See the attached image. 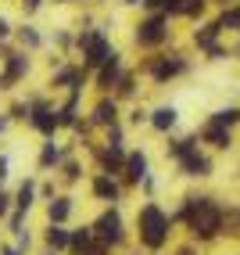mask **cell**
I'll list each match as a JSON object with an SVG mask.
<instances>
[{"label": "cell", "instance_id": "cell-1", "mask_svg": "<svg viewBox=\"0 0 240 255\" xmlns=\"http://www.w3.org/2000/svg\"><path fill=\"white\" fill-rule=\"evenodd\" d=\"M183 216H186V227H190V234L194 237H215L219 234V227H222V209L215 205L212 198H190L186 201V209H183Z\"/></svg>", "mask_w": 240, "mask_h": 255}, {"label": "cell", "instance_id": "cell-2", "mask_svg": "<svg viewBox=\"0 0 240 255\" xmlns=\"http://www.w3.org/2000/svg\"><path fill=\"white\" fill-rule=\"evenodd\" d=\"M136 227H140V241L147 248H161L168 241V227H172V219H168L158 205H144L140 209V219H136Z\"/></svg>", "mask_w": 240, "mask_h": 255}, {"label": "cell", "instance_id": "cell-3", "mask_svg": "<svg viewBox=\"0 0 240 255\" xmlns=\"http://www.w3.org/2000/svg\"><path fill=\"white\" fill-rule=\"evenodd\" d=\"M79 47H82V58H86L90 69H100V65L115 54L111 43H108V36H104V32H97V29L82 32V36H79Z\"/></svg>", "mask_w": 240, "mask_h": 255}, {"label": "cell", "instance_id": "cell-4", "mask_svg": "<svg viewBox=\"0 0 240 255\" xmlns=\"http://www.w3.org/2000/svg\"><path fill=\"white\" fill-rule=\"evenodd\" d=\"M168 36V14H151L136 25V43L140 47H158Z\"/></svg>", "mask_w": 240, "mask_h": 255}, {"label": "cell", "instance_id": "cell-5", "mask_svg": "<svg viewBox=\"0 0 240 255\" xmlns=\"http://www.w3.org/2000/svg\"><path fill=\"white\" fill-rule=\"evenodd\" d=\"M172 155L183 162V169L190 176H208V158L204 155H197V147H194V140H179V144H172Z\"/></svg>", "mask_w": 240, "mask_h": 255}, {"label": "cell", "instance_id": "cell-6", "mask_svg": "<svg viewBox=\"0 0 240 255\" xmlns=\"http://www.w3.org/2000/svg\"><path fill=\"white\" fill-rule=\"evenodd\" d=\"M93 230H97V237L100 241H108V245H118L122 241V216H118L115 209H108L104 216L93 223Z\"/></svg>", "mask_w": 240, "mask_h": 255}, {"label": "cell", "instance_id": "cell-7", "mask_svg": "<svg viewBox=\"0 0 240 255\" xmlns=\"http://www.w3.org/2000/svg\"><path fill=\"white\" fill-rule=\"evenodd\" d=\"M32 126H36L40 133H47V137H54V129L61 126V119H58V112L54 108H47V105H40V101H36V105H32Z\"/></svg>", "mask_w": 240, "mask_h": 255}, {"label": "cell", "instance_id": "cell-8", "mask_svg": "<svg viewBox=\"0 0 240 255\" xmlns=\"http://www.w3.org/2000/svg\"><path fill=\"white\" fill-rule=\"evenodd\" d=\"M25 69H29L25 54H7V69H4V76H0V90H7L11 83H18L25 76Z\"/></svg>", "mask_w": 240, "mask_h": 255}, {"label": "cell", "instance_id": "cell-9", "mask_svg": "<svg viewBox=\"0 0 240 255\" xmlns=\"http://www.w3.org/2000/svg\"><path fill=\"white\" fill-rule=\"evenodd\" d=\"M115 83H122V61H118V54H111L104 65H100V76H97V87L100 90L115 87Z\"/></svg>", "mask_w": 240, "mask_h": 255}, {"label": "cell", "instance_id": "cell-10", "mask_svg": "<svg viewBox=\"0 0 240 255\" xmlns=\"http://www.w3.org/2000/svg\"><path fill=\"white\" fill-rule=\"evenodd\" d=\"M179 72H183V61H179V58H158V61H151V76L158 79V83L172 79V76H179Z\"/></svg>", "mask_w": 240, "mask_h": 255}, {"label": "cell", "instance_id": "cell-11", "mask_svg": "<svg viewBox=\"0 0 240 255\" xmlns=\"http://www.w3.org/2000/svg\"><path fill=\"white\" fill-rule=\"evenodd\" d=\"M204 140H208L212 147H230V126H222V123H212L204 126Z\"/></svg>", "mask_w": 240, "mask_h": 255}, {"label": "cell", "instance_id": "cell-12", "mask_svg": "<svg viewBox=\"0 0 240 255\" xmlns=\"http://www.w3.org/2000/svg\"><path fill=\"white\" fill-rule=\"evenodd\" d=\"M126 173H129L133 183L147 180V155H144V151H133V155L126 158Z\"/></svg>", "mask_w": 240, "mask_h": 255}, {"label": "cell", "instance_id": "cell-13", "mask_svg": "<svg viewBox=\"0 0 240 255\" xmlns=\"http://www.w3.org/2000/svg\"><path fill=\"white\" fill-rule=\"evenodd\" d=\"M93 237H97V230H93V227L76 230V234H72V245H68V248H72V255H82V252H86V248L93 245Z\"/></svg>", "mask_w": 240, "mask_h": 255}, {"label": "cell", "instance_id": "cell-14", "mask_svg": "<svg viewBox=\"0 0 240 255\" xmlns=\"http://www.w3.org/2000/svg\"><path fill=\"white\" fill-rule=\"evenodd\" d=\"M100 165H104V173H118V169L126 165V158H122V147L118 144H111L104 155H100Z\"/></svg>", "mask_w": 240, "mask_h": 255}, {"label": "cell", "instance_id": "cell-15", "mask_svg": "<svg viewBox=\"0 0 240 255\" xmlns=\"http://www.w3.org/2000/svg\"><path fill=\"white\" fill-rule=\"evenodd\" d=\"M47 245L54 248V252H61V248H68V245H72V234H68L61 223H54V227L47 230Z\"/></svg>", "mask_w": 240, "mask_h": 255}, {"label": "cell", "instance_id": "cell-16", "mask_svg": "<svg viewBox=\"0 0 240 255\" xmlns=\"http://www.w3.org/2000/svg\"><path fill=\"white\" fill-rule=\"evenodd\" d=\"M93 194L104 198V201H115V198H118V187H115L111 176H97V180H93Z\"/></svg>", "mask_w": 240, "mask_h": 255}, {"label": "cell", "instance_id": "cell-17", "mask_svg": "<svg viewBox=\"0 0 240 255\" xmlns=\"http://www.w3.org/2000/svg\"><path fill=\"white\" fill-rule=\"evenodd\" d=\"M151 126H154V129H172V126H176V108H158V112H151Z\"/></svg>", "mask_w": 240, "mask_h": 255}, {"label": "cell", "instance_id": "cell-18", "mask_svg": "<svg viewBox=\"0 0 240 255\" xmlns=\"http://www.w3.org/2000/svg\"><path fill=\"white\" fill-rule=\"evenodd\" d=\"M93 123L97 126H115V101H100L93 108Z\"/></svg>", "mask_w": 240, "mask_h": 255}, {"label": "cell", "instance_id": "cell-19", "mask_svg": "<svg viewBox=\"0 0 240 255\" xmlns=\"http://www.w3.org/2000/svg\"><path fill=\"white\" fill-rule=\"evenodd\" d=\"M68 212H72V201H68V198H54V201H50V223H65Z\"/></svg>", "mask_w": 240, "mask_h": 255}, {"label": "cell", "instance_id": "cell-20", "mask_svg": "<svg viewBox=\"0 0 240 255\" xmlns=\"http://www.w3.org/2000/svg\"><path fill=\"white\" fill-rule=\"evenodd\" d=\"M58 119H61V126H72V123H76V94L68 97V105L58 112Z\"/></svg>", "mask_w": 240, "mask_h": 255}, {"label": "cell", "instance_id": "cell-21", "mask_svg": "<svg viewBox=\"0 0 240 255\" xmlns=\"http://www.w3.org/2000/svg\"><path fill=\"white\" fill-rule=\"evenodd\" d=\"M18 212H29V205H32V183H22V191H18Z\"/></svg>", "mask_w": 240, "mask_h": 255}, {"label": "cell", "instance_id": "cell-22", "mask_svg": "<svg viewBox=\"0 0 240 255\" xmlns=\"http://www.w3.org/2000/svg\"><path fill=\"white\" fill-rule=\"evenodd\" d=\"M219 29H240V7H233V11H226L219 18Z\"/></svg>", "mask_w": 240, "mask_h": 255}, {"label": "cell", "instance_id": "cell-23", "mask_svg": "<svg viewBox=\"0 0 240 255\" xmlns=\"http://www.w3.org/2000/svg\"><path fill=\"white\" fill-rule=\"evenodd\" d=\"M58 158H61V151H58L54 144H47V147H43V155H40V165H43V169H50Z\"/></svg>", "mask_w": 240, "mask_h": 255}, {"label": "cell", "instance_id": "cell-24", "mask_svg": "<svg viewBox=\"0 0 240 255\" xmlns=\"http://www.w3.org/2000/svg\"><path fill=\"white\" fill-rule=\"evenodd\" d=\"M212 119H215V123H222V126H233L237 119H240V112H237V108H226V112H215Z\"/></svg>", "mask_w": 240, "mask_h": 255}, {"label": "cell", "instance_id": "cell-25", "mask_svg": "<svg viewBox=\"0 0 240 255\" xmlns=\"http://www.w3.org/2000/svg\"><path fill=\"white\" fill-rule=\"evenodd\" d=\"M108 248H111V245H108V241H100V237H97V241H93V245H90L86 252H82V255H108Z\"/></svg>", "mask_w": 240, "mask_h": 255}, {"label": "cell", "instance_id": "cell-26", "mask_svg": "<svg viewBox=\"0 0 240 255\" xmlns=\"http://www.w3.org/2000/svg\"><path fill=\"white\" fill-rule=\"evenodd\" d=\"M22 40H25L29 47H36V43H40V36H36V32H32V29H22Z\"/></svg>", "mask_w": 240, "mask_h": 255}, {"label": "cell", "instance_id": "cell-27", "mask_svg": "<svg viewBox=\"0 0 240 255\" xmlns=\"http://www.w3.org/2000/svg\"><path fill=\"white\" fill-rule=\"evenodd\" d=\"M65 176H68V180H79V165H76V162H68V169H65Z\"/></svg>", "mask_w": 240, "mask_h": 255}, {"label": "cell", "instance_id": "cell-28", "mask_svg": "<svg viewBox=\"0 0 240 255\" xmlns=\"http://www.w3.org/2000/svg\"><path fill=\"white\" fill-rule=\"evenodd\" d=\"M7 201H11V198H7L4 191H0V216H4V212H7Z\"/></svg>", "mask_w": 240, "mask_h": 255}, {"label": "cell", "instance_id": "cell-29", "mask_svg": "<svg viewBox=\"0 0 240 255\" xmlns=\"http://www.w3.org/2000/svg\"><path fill=\"white\" fill-rule=\"evenodd\" d=\"M22 4H25V11H36V7L43 4V0H22Z\"/></svg>", "mask_w": 240, "mask_h": 255}, {"label": "cell", "instance_id": "cell-30", "mask_svg": "<svg viewBox=\"0 0 240 255\" xmlns=\"http://www.w3.org/2000/svg\"><path fill=\"white\" fill-rule=\"evenodd\" d=\"M7 32H11V29H7V22L0 18V40H7Z\"/></svg>", "mask_w": 240, "mask_h": 255}, {"label": "cell", "instance_id": "cell-31", "mask_svg": "<svg viewBox=\"0 0 240 255\" xmlns=\"http://www.w3.org/2000/svg\"><path fill=\"white\" fill-rule=\"evenodd\" d=\"M7 176V158H0V180Z\"/></svg>", "mask_w": 240, "mask_h": 255}, {"label": "cell", "instance_id": "cell-32", "mask_svg": "<svg viewBox=\"0 0 240 255\" xmlns=\"http://www.w3.org/2000/svg\"><path fill=\"white\" fill-rule=\"evenodd\" d=\"M4 255H18V252H14V248H4Z\"/></svg>", "mask_w": 240, "mask_h": 255}, {"label": "cell", "instance_id": "cell-33", "mask_svg": "<svg viewBox=\"0 0 240 255\" xmlns=\"http://www.w3.org/2000/svg\"><path fill=\"white\" fill-rule=\"evenodd\" d=\"M179 255H194V252H190V248H183V252H179Z\"/></svg>", "mask_w": 240, "mask_h": 255}, {"label": "cell", "instance_id": "cell-34", "mask_svg": "<svg viewBox=\"0 0 240 255\" xmlns=\"http://www.w3.org/2000/svg\"><path fill=\"white\" fill-rule=\"evenodd\" d=\"M126 4H144V0H126Z\"/></svg>", "mask_w": 240, "mask_h": 255}, {"label": "cell", "instance_id": "cell-35", "mask_svg": "<svg viewBox=\"0 0 240 255\" xmlns=\"http://www.w3.org/2000/svg\"><path fill=\"white\" fill-rule=\"evenodd\" d=\"M0 129H4V123H0Z\"/></svg>", "mask_w": 240, "mask_h": 255}]
</instances>
